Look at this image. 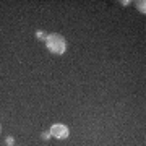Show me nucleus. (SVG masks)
<instances>
[{"instance_id":"f257e3e1","label":"nucleus","mask_w":146,"mask_h":146,"mask_svg":"<svg viewBox=\"0 0 146 146\" xmlns=\"http://www.w3.org/2000/svg\"><path fill=\"white\" fill-rule=\"evenodd\" d=\"M46 46L49 49V52L55 54V55H62L67 50V41L62 34L52 33V34H47L46 37Z\"/></svg>"},{"instance_id":"f03ea898","label":"nucleus","mask_w":146,"mask_h":146,"mask_svg":"<svg viewBox=\"0 0 146 146\" xmlns=\"http://www.w3.org/2000/svg\"><path fill=\"white\" fill-rule=\"evenodd\" d=\"M49 133H50L54 138H57V140H65V138H68V135H70L68 127L63 125V123H55V125H52V128H50Z\"/></svg>"},{"instance_id":"7ed1b4c3","label":"nucleus","mask_w":146,"mask_h":146,"mask_svg":"<svg viewBox=\"0 0 146 146\" xmlns=\"http://www.w3.org/2000/svg\"><path fill=\"white\" fill-rule=\"evenodd\" d=\"M145 3H146V2H141V0H140V2H136V7H138V10H140L141 13H145V11H146V5H145Z\"/></svg>"},{"instance_id":"20e7f679","label":"nucleus","mask_w":146,"mask_h":146,"mask_svg":"<svg viewBox=\"0 0 146 146\" xmlns=\"http://www.w3.org/2000/svg\"><path fill=\"white\" fill-rule=\"evenodd\" d=\"M36 37H37V39H42V41H46L47 34H46V33H42V31H37V33H36Z\"/></svg>"},{"instance_id":"39448f33","label":"nucleus","mask_w":146,"mask_h":146,"mask_svg":"<svg viewBox=\"0 0 146 146\" xmlns=\"http://www.w3.org/2000/svg\"><path fill=\"white\" fill-rule=\"evenodd\" d=\"M7 145H8V146H13V143H15V140H13V138H11V136H8V138H7Z\"/></svg>"},{"instance_id":"423d86ee","label":"nucleus","mask_w":146,"mask_h":146,"mask_svg":"<svg viewBox=\"0 0 146 146\" xmlns=\"http://www.w3.org/2000/svg\"><path fill=\"white\" fill-rule=\"evenodd\" d=\"M42 140H49V138H50V133H47V131H44V133H42Z\"/></svg>"},{"instance_id":"0eeeda50","label":"nucleus","mask_w":146,"mask_h":146,"mask_svg":"<svg viewBox=\"0 0 146 146\" xmlns=\"http://www.w3.org/2000/svg\"><path fill=\"white\" fill-rule=\"evenodd\" d=\"M0 130H2V125H0Z\"/></svg>"}]
</instances>
